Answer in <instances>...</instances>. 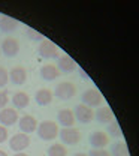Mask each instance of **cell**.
I'll list each match as a JSON object with an SVG mask.
<instances>
[{"label":"cell","mask_w":139,"mask_h":156,"mask_svg":"<svg viewBox=\"0 0 139 156\" xmlns=\"http://www.w3.org/2000/svg\"><path fill=\"white\" fill-rule=\"evenodd\" d=\"M38 135L40 140L43 141H49V140H54L56 136H59V125L56 122H51V120H43L38 125Z\"/></svg>","instance_id":"6da1fadb"},{"label":"cell","mask_w":139,"mask_h":156,"mask_svg":"<svg viewBox=\"0 0 139 156\" xmlns=\"http://www.w3.org/2000/svg\"><path fill=\"white\" fill-rule=\"evenodd\" d=\"M75 93H76V87L73 86V83H69V81L57 84V87L54 90V96L60 101H70L75 96Z\"/></svg>","instance_id":"7a4b0ae2"},{"label":"cell","mask_w":139,"mask_h":156,"mask_svg":"<svg viewBox=\"0 0 139 156\" xmlns=\"http://www.w3.org/2000/svg\"><path fill=\"white\" fill-rule=\"evenodd\" d=\"M59 136L63 144L76 146L81 141V131L76 128H61V131H59Z\"/></svg>","instance_id":"3957f363"},{"label":"cell","mask_w":139,"mask_h":156,"mask_svg":"<svg viewBox=\"0 0 139 156\" xmlns=\"http://www.w3.org/2000/svg\"><path fill=\"white\" fill-rule=\"evenodd\" d=\"M102 102H103V96H102V93L99 90H96V89H88V90H85L81 95V104H84V105H87L90 108L99 107Z\"/></svg>","instance_id":"277c9868"},{"label":"cell","mask_w":139,"mask_h":156,"mask_svg":"<svg viewBox=\"0 0 139 156\" xmlns=\"http://www.w3.org/2000/svg\"><path fill=\"white\" fill-rule=\"evenodd\" d=\"M38 54L43 58H59L60 57L57 45H56L54 42L48 41V39H43V41L40 42L39 48H38Z\"/></svg>","instance_id":"5b68a950"},{"label":"cell","mask_w":139,"mask_h":156,"mask_svg":"<svg viewBox=\"0 0 139 156\" xmlns=\"http://www.w3.org/2000/svg\"><path fill=\"white\" fill-rule=\"evenodd\" d=\"M73 116H75L76 122H80L82 125H88L94 119V111H93V108H90V107H87L84 104H80V105L75 107Z\"/></svg>","instance_id":"8992f818"},{"label":"cell","mask_w":139,"mask_h":156,"mask_svg":"<svg viewBox=\"0 0 139 156\" xmlns=\"http://www.w3.org/2000/svg\"><path fill=\"white\" fill-rule=\"evenodd\" d=\"M20 51V42L15 38H5L2 42V53L6 57H15Z\"/></svg>","instance_id":"52a82bcc"},{"label":"cell","mask_w":139,"mask_h":156,"mask_svg":"<svg viewBox=\"0 0 139 156\" xmlns=\"http://www.w3.org/2000/svg\"><path fill=\"white\" fill-rule=\"evenodd\" d=\"M88 143L93 149H105L109 144V136L106 135V132L102 131H94L88 136Z\"/></svg>","instance_id":"ba28073f"},{"label":"cell","mask_w":139,"mask_h":156,"mask_svg":"<svg viewBox=\"0 0 139 156\" xmlns=\"http://www.w3.org/2000/svg\"><path fill=\"white\" fill-rule=\"evenodd\" d=\"M29 144H30V138L27 134H17V135H14L11 140H9V147L14 150V152H22L24 149H27L29 147Z\"/></svg>","instance_id":"9c48e42d"},{"label":"cell","mask_w":139,"mask_h":156,"mask_svg":"<svg viewBox=\"0 0 139 156\" xmlns=\"http://www.w3.org/2000/svg\"><path fill=\"white\" fill-rule=\"evenodd\" d=\"M18 126H20V131L22 134H30V132H35L36 128H38V120L33 116H22L21 119H18Z\"/></svg>","instance_id":"30bf717a"},{"label":"cell","mask_w":139,"mask_h":156,"mask_svg":"<svg viewBox=\"0 0 139 156\" xmlns=\"http://www.w3.org/2000/svg\"><path fill=\"white\" fill-rule=\"evenodd\" d=\"M18 113L14 108H3L0 110V123L3 126H12L18 122Z\"/></svg>","instance_id":"8fae6325"},{"label":"cell","mask_w":139,"mask_h":156,"mask_svg":"<svg viewBox=\"0 0 139 156\" xmlns=\"http://www.w3.org/2000/svg\"><path fill=\"white\" fill-rule=\"evenodd\" d=\"M8 74H9L11 83L15 84V86H21V84H24V83L27 81V71H25L22 66H15V68H12Z\"/></svg>","instance_id":"7c38bea8"},{"label":"cell","mask_w":139,"mask_h":156,"mask_svg":"<svg viewBox=\"0 0 139 156\" xmlns=\"http://www.w3.org/2000/svg\"><path fill=\"white\" fill-rule=\"evenodd\" d=\"M57 120L61 125V128H73V123L76 122L75 116H73V111L69 110V108H64V110H60L57 113Z\"/></svg>","instance_id":"4fadbf2b"},{"label":"cell","mask_w":139,"mask_h":156,"mask_svg":"<svg viewBox=\"0 0 139 156\" xmlns=\"http://www.w3.org/2000/svg\"><path fill=\"white\" fill-rule=\"evenodd\" d=\"M57 69L60 71V74H69L72 72L73 69H76V62L70 56H61L59 57V62H57Z\"/></svg>","instance_id":"5bb4252c"},{"label":"cell","mask_w":139,"mask_h":156,"mask_svg":"<svg viewBox=\"0 0 139 156\" xmlns=\"http://www.w3.org/2000/svg\"><path fill=\"white\" fill-rule=\"evenodd\" d=\"M94 119L102 123V125H108L109 122H112L115 116H114V113H112V110L108 107V105H105V107H100L99 110L94 113Z\"/></svg>","instance_id":"9a60e30c"},{"label":"cell","mask_w":139,"mask_h":156,"mask_svg":"<svg viewBox=\"0 0 139 156\" xmlns=\"http://www.w3.org/2000/svg\"><path fill=\"white\" fill-rule=\"evenodd\" d=\"M40 77L42 80H45V81H54L56 78L60 75V71L57 69V66L56 65H43L42 68H40Z\"/></svg>","instance_id":"2e32d148"},{"label":"cell","mask_w":139,"mask_h":156,"mask_svg":"<svg viewBox=\"0 0 139 156\" xmlns=\"http://www.w3.org/2000/svg\"><path fill=\"white\" fill-rule=\"evenodd\" d=\"M35 99H36V104H38V105L45 107V105H49V104L53 102L54 95H53V92H51L49 89H39V90L36 92V95H35Z\"/></svg>","instance_id":"e0dca14e"},{"label":"cell","mask_w":139,"mask_h":156,"mask_svg":"<svg viewBox=\"0 0 139 156\" xmlns=\"http://www.w3.org/2000/svg\"><path fill=\"white\" fill-rule=\"evenodd\" d=\"M18 29V23L11 17H2L0 18V30L3 33H12Z\"/></svg>","instance_id":"ac0fdd59"},{"label":"cell","mask_w":139,"mask_h":156,"mask_svg":"<svg viewBox=\"0 0 139 156\" xmlns=\"http://www.w3.org/2000/svg\"><path fill=\"white\" fill-rule=\"evenodd\" d=\"M111 156H130L129 153V147L124 141H115L111 146Z\"/></svg>","instance_id":"d6986e66"},{"label":"cell","mask_w":139,"mask_h":156,"mask_svg":"<svg viewBox=\"0 0 139 156\" xmlns=\"http://www.w3.org/2000/svg\"><path fill=\"white\" fill-rule=\"evenodd\" d=\"M29 102H30V96L25 93V92H17L14 98H12V104H14V107L15 108H25L27 105H29Z\"/></svg>","instance_id":"ffe728a7"},{"label":"cell","mask_w":139,"mask_h":156,"mask_svg":"<svg viewBox=\"0 0 139 156\" xmlns=\"http://www.w3.org/2000/svg\"><path fill=\"white\" fill-rule=\"evenodd\" d=\"M46 156H67V150L61 143L51 144L46 150Z\"/></svg>","instance_id":"44dd1931"},{"label":"cell","mask_w":139,"mask_h":156,"mask_svg":"<svg viewBox=\"0 0 139 156\" xmlns=\"http://www.w3.org/2000/svg\"><path fill=\"white\" fill-rule=\"evenodd\" d=\"M106 132H108L106 135H108V136H112V138H120V136L123 135V132H121V128H120L118 122H117L115 119L106 125Z\"/></svg>","instance_id":"7402d4cb"},{"label":"cell","mask_w":139,"mask_h":156,"mask_svg":"<svg viewBox=\"0 0 139 156\" xmlns=\"http://www.w3.org/2000/svg\"><path fill=\"white\" fill-rule=\"evenodd\" d=\"M25 35H27V38L30 39V41H35V42H42V41L45 39L40 32L35 30V29H32V27H29V29L25 30Z\"/></svg>","instance_id":"603a6c76"},{"label":"cell","mask_w":139,"mask_h":156,"mask_svg":"<svg viewBox=\"0 0 139 156\" xmlns=\"http://www.w3.org/2000/svg\"><path fill=\"white\" fill-rule=\"evenodd\" d=\"M8 81H9V74H8V71H6L3 66H0V89H3V87L8 84Z\"/></svg>","instance_id":"cb8c5ba5"},{"label":"cell","mask_w":139,"mask_h":156,"mask_svg":"<svg viewBox=\"0 0 139 156\" xmlns=\"http://www.w3.org/2000/svg\"><path fill=\"white\" fill-rule=\"evenodd\" d=\"M87 155L88 156H111V153L108 150H105V149H91Z\"/></svg>","instance_id":"d4e9b609"},{"label":"cell","mask_w":139,"mask_h":156,"mask_svg":"<svg viewBox=\"0 0 139 156\" xmlns=\"http://www.w3.org/2000/svg\"><path fill=\"white\" fill-rule=\"evenodd\" d=\"M9 102V95H8V92L6 90H2L0 92V110L2 108H5V105Z\"/></svg>","instance_id":"484cf974"},{"label":"cell","mask_w":139,"mask_h":156,"mask_svg":"<svg viewBox=\"0 0 139 156\" xmlns=\"http://www.w3.org/2000/svg\"><path fill=\"white\" fill-rule=\"evenodd\" d=\"M6 140H8V129H6L5 126L0 125V144L5 143Z\"/></svg>","instance_id":"4316f807"},{"label":"cell","mask_w":139,"mask_h":156,"mask_svg":"<svg viewBox=\"0 0 139 156\" xmlns=\"http://www.w3.org/2000/svg\"><path fill=\"white\" fill-rule=\"evenodd\" d=\"M73 156H88L87 153H82V152H78V153H75Z\"/></svg>","instance_id":"83f0119b"},{"label":"cell","mask_w":139,"mask_h":156,"mask_svg":"<svg viewBox=\"0 0 139 156\" xmlns=\"http://www.w3.org/2000/svg\"><path fill=\"white\" fill-rule=\"evenodd\" d=\"M80 72H81V77H82V78H88V75H87L84 71H80Z\"/></svg>","instance_id":"f1b7e54d"},{"label":"cell","mask_w":139,"mask_h":156,"mask_svg":"<svg viewBox=\"0 0 139 156\" xmlns=\"http://www.w3.org/2000/svg\"><path fill=\"white\" fill-rule=\"evenodd\" d=\"M14 156H29V155H25V153H22V152H18V153H15Z\"/></svg>","instance_id":"f546056e"},{"label":"cell","mask_w":139,"mask_h":156,"mask_svg":"<svg viewBox=\"0 0 139 156\" xmlns=\"http://www.w3.org/2000/svg\"><path fill=\"white\" fill-rule=\"evenodd\" d=\"M0 156H8V155H6V153H5L3 150H0Z\"/></svg>","instance_id":"4dcf8cb0"},{"label":"cell","mask_w":139,"mask_h":156,"mask_svg":"<svg viewBox=\"0 0 139 156\" xmlns=\"http://www.w3.org/2000/svg\"><path fill=\"white\" fill-rule=\"evenodd\" d=\"M40 156H46V155H40Z\"/></svg>","instance_id":"1f68e13d"}]
</instances>
